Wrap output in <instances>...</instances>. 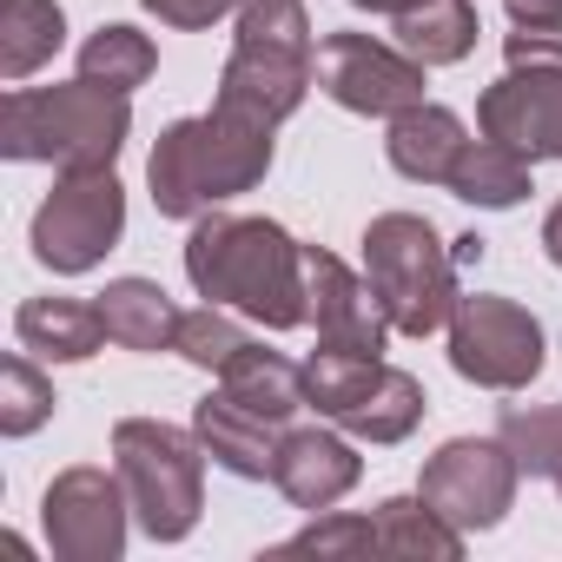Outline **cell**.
Instances as JSON below:
<instances>
[{
	"mask_svg": "<svg viewBox=\"0 0 562 562\" xmlns=\"http://www.w3.org/2000/svg\"><path fill=\"white\" fill-rule=\"evenodd\" d=\"M186 278L212 305L245 312L265 331H299L312 325V292H305V245L278 218H232V212H199L186 238Z\"/></svg>",
	"mask_w": 562,
	"mask_h": 562,
	"instance_id": "1",
	"label": "cell"
},
{
	"mask_svg": "<svg viewBox=\"0 0 562 562\" xmlns=\"http://www.w3.org/2000/svg\"><path fill=\"white\" fill-rule=\"evenodd\" d=\"M271 172V126L212 100L199 120H172L146 159V186L159 218H199Z\"/></svg>",
	"mask_w": 562,
	"mask_h": 562,
	"instance_id": "2",
	"label": "cell"
},
{
	"mask_svg": "<svg viewBox=\"0 0 562 562\" xmlns=\"http://www.w3.org/2000/svg\"><path fill=\"white\" fill-rule=\"evenodd\" d=\"M133 93L74 80V87H14L0 100V153L54 172H106L133 133Z\"/></svg>",
	"mask_w": 562,
	"mask_h": 562,
	"instance_id": "3",
	"label": "cell"
},
{
	"mask_svg": "<svg viewBox=\"0 0 562 562\" xmlns=\"http://www.w3.org/2000/svg\"><path fill=\"white\" fill-rule=\"evenodd\" d=\"M364 278H371V299L384 305L391 331H404V338L443 331L463 299L450 238H437V225L424 212H378L364 225Z\"/></svg>",
	"mask_w": 562,
	"mask_h": 562,
	"instance_id": "4",
	"label": "cell"
},
{
	"mask_svg": "<svg viewBox=\"0 0 562 562\" xmlns=\"http://www.w3.org/2000/svg\"><path fill=\"white\" fill-rule=\"evenodd\" d=\"M113 463L133 503V522L153 542H179L199 529L205 509V443L199 430L159 424V417H120L113 424Z\"/></svg>",
	"mask_w": 562,
	"mask_h": 562,
	"instance_id": "5",
	"label": "cell"
},
{
	"mask_svg": "<svg viewBox=\"0 0 562 562\" xmlns=\"http://www.w3.org/2000/svg\"><path fill=\"white\" fill-rule=\"evenodd\" d=\"M126 232V192L106 172H60V186L41 199L34 212V258L60 278H80L93 271Z\"/></svg>",
	"mask_w": 562,
	"mask_h": 562,
	"instance_id": "6",
	"label": "cell"
},
{
	"mask_svg": "<svg viewBox=\"0 0 562 562\" xmlns=\"http://www.w3.org/2000/svg\"><path fill=\"white\" fill-rule=\"evenodd\" d=\"M312 74H318L325 100H338L345 113H364V120H397V113L424 106V87H430V67L417 54L384 47L371 34H325Z\"/></svg>",
	"mask_w": 562,
	"mask_h": 562,
	"instance_id": "7",
	"label": "cell"
},
{
	"mask_svg": "<svg viewBox=\"0 0 562 562\" xmlns=\"http://www.w3.org/2000/svg\"><path fill=\"white\" fill-rule=\"evenodd\" d=\"M450 364L457 378L483 384V391H522L542 371V325L516 305V299H490L470 292L450 312Z\"/></svg>",
	"mask_w": 562,
	"mask_h": 562,
	"instance_id": "8",
	"label": "cell"
},
{
	"mask_svg": "<svg viewBox=\"0 0 562 562\" xmlns=\"http://www.w3.org/2000/svg\"><path fill=\"white\" fill-rule=\"evenodd\" d=\"M516 483H522V463L509 457L503 437H450L430 463H424V503L443 509L463 536L470 529H496L516 503Z\"/></svg>",
	"mask_w": 562,
	"mask_h": 562,
	"instance_id": "9",
	"label": "cell"
},
{
	"mask_svg": "<svg viewBox=\"0 0 562 562\" xmlns=\"http://www.w3.org/2000/svg\"><path fill=\"white\" fill-rule=\"evenodd\" d=\"M41 522H47V542H54L60 562H120L126 555V522H133L120 470L113 476L93 470V463L60 470L41 496Z\"/></svg>",
	"mask_w": 562,
	"mask_h": 562,
	"instance_id": "10",
	"label": "cell"
},
{
	"mask_svg": "<svg viewBox=\"0 0 562 562\" xmlns=\"http://www.w3.org/2000/svg\"><path fill=\"white\" fill-rule=\"evenodd\" d=\"M305 292H312V325L325 351H358V358H384L391 318L371 299V278H358L345 258L305 245Z\"/></svg>",
	"mask_w": 562,
	"mask_h": 562,
	"instance_id": "11",
	"label": "cell"
},
{
	"mask_svg": "<svg viewBox=\"0 0 562 562\" xmlns=\"http://www.w3.org/2000/svg\"><path fill=\"white\" fill-rule=\"evenodd\" d=\"M476 126L522 159H562V74H503L476 100Z\"/></svg>",
	"mask_w": 562,
	"mask_h": 562,
	"instance_id": "12",
	"label": "cell"
},
{
	"mask_svg": "<svg viewBox=\"0 0 562 562\" xmlns=\"http://www.w3.org/2000/svg\"><path fill=\"white\" fill-rule=\"evenodd\" d=\"M312 60L318 54H278V47H251V41H232V60L218 74V106L232 113H251L265 126L292 120L312 93Z\"/></svg>",
	"mask_w": 562,
	"mask_h": 562,
	"instance_id": "13",
	"label": "cell"
},
{
	"mask_svg": "<svg viewBox=\"0 0 562 562\" xmlns=\"http://www.w3.org/2000/svg\"><path fill=\"white\" fill-rule=\"evenodd\" d=\"M358 476H364V457L338 437V430H285L278 437V463H271V483H278V496L285 503H299V509H331L338 496H351L358 490Z\"/></svg>",
	"mask_w": 562,
	"mask_h": 562,
	"instance_id": "14",
	"label": "cell"
},
{
	"mask_svg": "<svg viewBox=\"0 0 562 562\" xmlns=\"http://www.w3.org/2000/svg\"><path fill=\"white\" fill-rule=\"evenodd\" d=\"M192 430H199L205 457H212L218 470L245 476V483H265V476H271V463H278V437H285V424H271V417L245 411V404H238V397H225V391L199 397Z\"/></svg>",
	"mask_w": 562,
	"mask_h": 562,
	"instance_id": "15",
	"label": "cell"
},
{
	"mask_svg": "<svg viewBox=\"0 0 562 562\" xmlns=\"http://www.w3.org/2000/svg\"><path fill=\"white\" fill-rule=\"evenodd\" d=\"M463 146H470L463 120H457L450 106H430V100H424V106H411V113H397V120H391V133H384L391 166H397L404 179H417V186H450V172H457Z\"/></svg>",
	"mask_w": 562,
	"mask_h": 562,
	"instance_id": "16",
	"label": "cell"
},
{
	"mask_svg": "<svg viewBox=\"0 0 562 562\" xmlns=\"http://www.w3.org/2000/svg\"><path fill=\"white\" fill-rule=\"evenodd\" d=\"M14 338H21V351H34L47 364H87L106 345V318H100V305H80V299H27L14 312Z\"/></svg>",
	"mask_w": 562,
	"mask_h": 562,
	"instance_id": "17",
	"label": "cell"
},
{
	"mask_svg": "<svg viewBox=\"0 0 562 562\" xmlns=\"http://www.w3.org/2000/svg\"><path fill=\"white\" fill-rule=\"evenodd\" d=\"M100 318H106V345H120V351H172L186 312L153 278H113L100 292Z\"/></svg>",
	"mask_w": 562,
	"mask_h": 562,
	"instance_id": "18",
	"label": "cell"
},
{
	"mask_svg": "<svg viewBox=\"0 0 562 562\" xmlns=\"http://www.w3.org/2000/svg\"><path fill=\"white\" fill-rule=\"evenodd\" d=\"M218 391L238 397L245 411L271 417V424H292L299 411H312V404H305V364L278 358V351H265V345H245V351L218 371Z\"/></svg>",
	"mask_w": 562,
	"mask_h": 562,
	"instance_id": "19",
	"label": "cell"
},
{
	"mask_svg": "<svg viewBox=\"0 0 562 562\" xmlns=\"http://www.w3.org/2000/svg\"><path fill=\"white\" fill-rule=\"evenodd\" d=\"M529 166H536V159H522L516 146H503V139L483 133V139L463 146V159H457V172H450V192H457L463 205L509 212V205L529 199Z\"/></svg>",
	"mask_w": 562,
	"mask_h": 562,
	"instance_id": "20",
	"label": "cell"
},
{
	"mask_svg": "<svg viewBox=\"0 0 562 562\" xmlns=\"http://www.w3.org/2000/svg\"><path fill=\"white\" fill-rule=\"evenodd\" d=\"M67 41L60 0H0V80L41 74Z\"/></svg>",
	"mask_w": 562,
	"mask_h": 562,
	"instance_id": "21",
	"label": "cell"
},
{
	"mask_svg": "<svg viewBox=\"0 0 562 562\" xmlns=\"http://www.w3.org/2000/svg\"><path fill=\"white\" fill-rule=\"evenodd\" d=\"M397 27V47L404 54H417L424 67H457V60H470V47H476V0H424V8H411V14H397L391 21Z\"/></svg>",
	"mask_w": 562,
	"mask_h": 562,
	"instance_id": "22",
	"label": "cell"
},
{
	"mask_svg": "<svg viewBox=\"0 0 562 562\" xmlns=\"http://www.w3.org/2000/svg\"><path fill=\"white\" fill-rule=\"evenodd\" d=\"M417 424H424V384H417L411 371H397V364H384L378 384L338 417V430H351V437H364V443H404Z\"/></svg>",
	"mask_w": 562,
	"mask_h": 562,
	"instance_id": "23",
	"label": "cell"
},
{
	"mask_svg": "<svg viewBox=\"0 0 562 562\" xmlns=\"http://www.w3.org/2000/svg\"><path fill=\"white\" fill-rule=\"evenodd\" d=\"M378 555H430V562H457L463 555V529L417 496H391L378 503Z\"/></svg>",
	"mask_w": 562,
	"mask_h": 562,
	"instance_id": "24",
	"label": "cell"
},
{
	"mask_svg": "<svg viewBox=\"0 0 562 562\" xmlns=\"http://www.w3.org/2000/svg\"><path fill=\"white\" fill-rule=\"evenodd\" d=\"M496 437L509 443V457L529 476H549L562 496V404H509L496 417Z\"/></svg>",
	"mask_w": 562,
	"mask_h": 562,
	"instance_id": "25",
	"label": "cell"
},
{
	"mask_svg": "<svg viewBox=\"0 0 562 562\" xmlns=\"http://www.w3.org/2000/svg\"><path fill=\"white\" fill-rule=\"evenodd\" d=\"M153 67H159V54H153V41H146L139 27H100V34H87V47H80V80L113 87V93L146 87Z\"/></svg>",
	"mask_w": 562,
	"mask_h": 562,
	"instance_id": "26",
	"label": "cell"
},
{
	"mask_svg": "<svg viewBox=\"0 0 562 562\" xmlns=\"http://www.w3.org/2000/svg\"><path fill=\"white\" fill-rule=\"evenodd\" d=\"M54 384L41 378L34 351H14L8 364H0V437H34L47 417H54Z\"/></svg>",
	"mask_w": 562,
	"mask_h": 562,
	"instance_id": "27",
	"label": "cell"
},
{
	"mask_svg": "<svg viewBox=\"0 0 562 562\" xmlns=\"http://www.w3.org/2000/svg\"><path fill=\"white\" fill-rule=\"evenodd\" d=\"M238 41L251 47H278V54H318L312 47V21L305 0H238Z\"/></svg>",
	"mask_w": 562,
	"mask_h": 562,
	"instance_id": "28",
	"label": "cell"
},
{
	"mask_svg": "<svg viewBox=\"0 0 562 562\" xmlns=\"http://www.w3.org/2000/svg\"><path fill=\"white\" fill-rule=\"evenodd\" d=\"M245 345H251V331H245L232 312H218V305L186 312V318H179V338H172V351H179L186 364H199V371H225Z\"/></svg>",
	"mask_w": 562,
	"mask_h": 562,
	"instance_id": "29",
	"label": "cell"
},
{
	"mask_svg": "<svg viewBox=\"0 0 562 562\" xmlns=\"http://www.w3.org/2000/svg\"><path fill=\"white\" fill-rule=\"evenodd\" d=\"M278 555H378V516H318L278 542Z\"/></svg>",
	"mask_w": 562,
	"mask_h": 562,
	"instance_id": "30",
	"label": "cell"
},
{
	"mask_svg": "<svg viewBox=\"0 0 562 562\" xmlns=\"http://www.w3.org/2000/svg\"><path fill=\"white\" fill-rule=\"evenodd\" d=\"M503 60L516 74H562V27H516L503 41Z\"/></svg>",
	"mask_w": 562,
	"mask_h": 562,
	"instance_id": "31",
	"label": "cell"
},
{
	"mask_svg": "<svg viewBox=\"0 0 562 562\" xmlns=\"http://www.w3.org/2000/svg\"><path fill=\"white\" fill-rule=\"evenodd\" d=\"M146 14H159L166 27H186V34H199V27H212V21L238 14V0H146Z\"/></svg>",
	"mask_w": 562,
	"mask_h": 562,
	"instance_id": "32",
	"label": "cell"
},
{
	"mask_svg": "<svg viewBox=\"0 0 562 562\" xmlns=\"http://www.w3.org/2000/svg\"><path fill=\"white\" fill-rule=\"evenodd\" d=\"M509 27H562V0H503Z\"/></svg>",
	"mask_w": 562,
	"mask_h": 562,
	"instance_id": "33",
	"label": "cell"
},
{
	"mask_svg": "<svg viewBox=\"0 0 562 562\" xmlns=\"http://www.w3.org/2000/svg\"><path fill=\"white\" fill-rule=\"evenodd\" d=\"M542 251H549V265L562 271V199L549 205V218H542Z\"/></svg>",
	"mask_w": 562,
	"mask_h": 562,
	"instance_id": "34",
	"label": "cell"
},
{
	"mask_svg": "<svg viewBox=\"0 0 562 562\" xmlns=\"http://www.w3.org/2000/svg\"><path fill=\"white\" fill-rule=\"evenodd\" d=\"M450 258H457V271H463V265H483V238H476V232L450 238Z\"/></svg>",
	"mask_w": 562,
	"mask_h": 562,
	"instance_id": "35",
	"label": "cell"
},
{
	"mask_svg": "<svg viewBox=\"0 0 562 562\" xmlns=\"http://www.w3.org/2000/svg\"><path fill=\"white\" fill-rule=\"evenodd\" d=\"M351 8H371V14H391V21H397V14L424 8V0H351Z\"/></svg>",
	"mask_w": 562,
	"mask_h": 562,
	"instance_id": "36",
	"label": "cell"
}]
</instances>
